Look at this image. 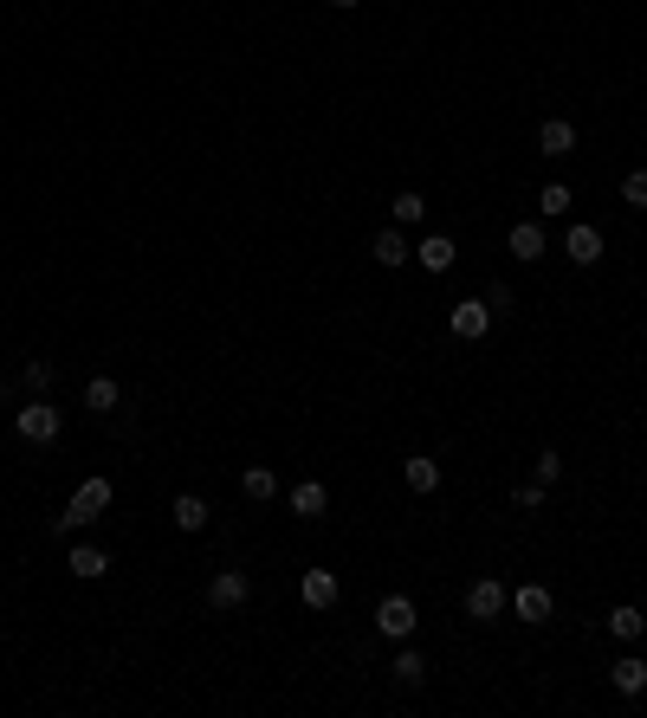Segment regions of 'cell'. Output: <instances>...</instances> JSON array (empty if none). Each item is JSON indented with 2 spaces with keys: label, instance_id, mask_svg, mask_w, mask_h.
Segmentation results:
<instances>
[{
  "label": "cell",
  "instance_id": "cell-9",
  "mask_svg": "<svg viewBox=\"0 0 647 718\" xmlns=\"http://www.w3.org/2000/svg\"><path fill=\"white\" fill-rule=\"evenodd\" d=\"M246 596H253V583H246V570H220L214 583H208V602H214V609H240Z\"/></svg>",
  "mask_w": 647,
  "mask_h": 718
},
{
  "label": "cell",
  "instance_id": "cell-15",
  "mask_svg": "<svg viewBox=\"0 0 647 718\" xmlns=\"http://www.w3.org/2000/svg\"><path fill=\"white\" fill-rule=\"evenodd\" d=\"M609 634H615V641H628V647H635L641 634H647V615L635 609V602H622V609H609Z\"/></svg>",
  "mask_w": 647,
  "mask_h": 718
},
{
  "label": "cell",
  "instance_id": "cell-28",
  "mask_svg": "<svg viewBox=\"0 0 647 718\" xmlns=\"http://www.w3.org/2000/svg\"><path fill=\"white\" fill-rule=\"evenodd\" d=\"M518 505H525V512H538V505H544V486H538V479H525V486H518Z\"/></svg>",
  "mask_w": 647,
  "mask_h": 718
},
{
  "label": "cell",
  "instance_id": "cell-25",
  "mask_svg": "<svg viewBox=\"0 0 647 718\" xmlns=\"http://www.w3.org/2000/svg\"><path fill=\"white\" fill-rule=\"evenodd\" d=\"M531 479H538V486H557V479H563V453H538V466H531Z\"/></svg>",
  "mask_w": 647,
  "mask_h": 718
},
{
  "label": "cell",
  "instance_id": "cell-12",
  "mask_svg": "<svg viewBox=\"0 0 647 718\" xmlns=\"http://www.w3.org/2000/svg\"><path fill=\"white\" fill-rule=\"evenodd\" d=\"M65 570H72L78 583H98V576L110 570V557H104L98 544H78V550H65Z\"/></svg>",
  "mask_w": 647,
  "mask_h": 718
},
{
  "label": "cell",
  "instance_id": "cell-16",
  "mask_svg": "<svg viewBox=\"0 0 647 718\" xmlns=\"http://www.w3.org/2000/svg\"><path fill=\"white\" fill-rule=\"evenodd\" d=\"M505 246H512V259H525V266H531V259H544V227L518 220V227H512V240H505Z\"/></svg>",
  "mask_w": 647,
  "mask_h": 718
},
{
  "label": "cell",
  "instance_id": "cell-3",
  "mask_svg": "<svg viewBox=\"0 0 647 718\" xmlns=\"http://www.w3.org/2000/svg\"><path fill=\"white\" fill-rule=\"evenodd\" d=\"M505 609H512V596H505V583H492V576H479V583L466 589V615L473 621H499Z\"/></svg>",
  "mask_w": 647,
  "mask_h": 718
},
{
  "label": "cell",
  "instance_id": "cell-11",
  "mask_svg": "<svg viewBox=\"0 0 647 718\" xmlns=\"http://www.w3.org/2000/svg\"><path fill=\"white\" fill-rule=\"evenodd\" d=\"M609 680H615V693H622V699H641V693H647V660H641V654H622V660L609 667Z\"/></svg>",
  "mask_w": 647,
  "mask_h": 718
},
{
  "label": "cell",
  "instance_id": "cell-20",
  "mask_svg": "<svg viewBox=\"0 0 647 718\" xmlns=\"http://www.w3.org/2000/svg\"><path fill=\"white\" fill-rule=\"evenodd\" d=\"M240 492H246V499H272V492H279V473H272V466H246Z\"/></svg>",
  "mask_w": 647,
  "mask_h": 718
},
{
  "label": "cell",
  "instance_id": "cell-29",
  "mask_svg": "<svg viewBox=\"0 0 647 718\" xmlns=\"http://www.w3.org/2000/svg\"><path fill=\"white\" fill-rule=\"evenodd\" d=\"M330 7H337V13H350V7H356V0H330Z\"/></svg>",
  "mask_w": 647,
  "mask_h": 718
},
{
  "label": "cell",
  "instance_id": "cell-18",
  "mask_svg": "<svg viewBox=\"0 0 647 718\" xmlns=\"http://www.w3.org/2000/svg\"><path fill=\"white\" fill-rule=\"evenodd\" d=\"M376 266H408V240H402V227H376Z\"/></svg>",
  "mask_w": 647,
  "mask_h": 718
},
{
  "label": "cell",
  "instance_id": "cell-10",
  "mask_svg": "<svg viewBox=\"0 0 647 718\" xmlns=\"http://www.w3.org/2000/svg\"><path fill=\"white\" fill-rule=\"evenodd\" d=\"M415 259L428 266V279H440V272H453V266H460V253H453V240H447V233H428V240L415 246Z\"/></svg>",
  "mask_w": 647,
  "mask_h": 718
},
{
  "label": "cell",
  "instance_id": "cell-2",
  "mask_svg": "<svg viewBox=\"0 0 647 718\" xmlns=\"http://www.w3.org/2000/svg\"><path fill=\"white\" fill-rule=\"evenodd\" d=\"M59 427H65V414L46 402V395H33L20 414H13V434L20 440H33V447H46V440H59Z\"/></svg>",
  "mask_w": 647,
  "mask_h": 718
},
{
  "label": "cell",
  "instance_id": "cell-21",
  "mask_svg": "<svg viewBox=\"0 0 647 718\" xmlns=\"http://www.w3.org/2000/svg\"><path fill=\"white\" fill-rule=\"evenodd\" d=\"M389 214H395V227H415V220H428V201H421L415 188H402V195L389 201Z\"/></svg>",
  "mask_w": 647,
  "mask_h": 718
},
{
  "label": "cell",
  "instance_id": "cell-24",
  "mask_svg": "<svg viewBox=\"0 0 647 718\" xmlns=\"http://www.w3.org/2000/svg\"><path fill=\"white\" fill-rule=\"evenodd\" d=\"M538 214L563 220V214H570V188H563V182H544V195H538Z\"/></svg>",
  "mask_w": 647,
  "mask_h": 718
},
{
  "label": "cell",
  "instance_id": "cell-4",
  "mask_svg": "<svg viewBox=\"0 0 647 718\" xmlns=\"http://www.w3.org/2000/svg\"><path fill=\"white\" fill-rule=\"evenodd\" d=\"M415 602L408 596H382V609H376V634H389V641H408L415 634Z\"/></svg>",
  "mask_w": 647,
  "mask_h": 718
},
{
  "label": "cell",
  "instance_id": "cell-22",
  "mask_svg": "<svg viewBox=\"0 0 647 718\" xmlns=\"http://www.w3.org/2000/svg\"><path fill=\"white\" fill-rule=\"evenodd\" d=\"M85 408H91V414H110V408H117V382H110V376H91V382H85Z\"/></svg>",
  "mask_w": 647,
  "mask_h": 718
},
{
  "label": "cell",
  "instance_id": "cell-26",
  "mask_svg": "<svg viewBox=\"0 0 647 718\" xmlns=\"http://www.w3.org/2000/svg\"><path fill=\"white\" fill-rule=\"evenodd\" d=\"M622 201L628 207H647V169H628L622 175Z\"/></svg>",
  "mask_w": 647,
  "mask_h": 718
},
{
  "label": "cell",
  "instance_id": "cell-13",
  "mask_svg": "<svg viewBox=\"0 0 647 718\" xmlns=\"http://www.w3.org/2000/svg\"><path fill=\"white\" fill-rule=\"evenodd\" d=\"M169 524H175V531H188V537H195V531H208V499L182 492V499L169 505Z\"/></svg>",
  "mask_w": 647,
  "mask_h": 718
},
{
  "label": "cell",
  "instance_id": "cell-1",
  "mask_svg": "<svg viewBox=\"0 0 647 718\" xmlns=\"http://www.w3.org/2000/svg\"><path fill=\"white\" fill-rule=\"evenodd\" d=\"M110 505H117V486H110V479H85V486L72 492V505H65V512L52 518V537H65V531H78V524L104 518Z\"/></svg>",
  "mask_w": 647,
  "mask_h": 718
},
{
  "label": "cell",
  "instance_id": "cell-17",
  "mask_svg": "<svg viewBox=\"0 0 647 718\" xmlns=\"http://www.w3.org/2000/svg\"><path fill=\"white\" fill-rule=\"evenodd\" d=\"M324 505H330L324 479H305V486H292V512H298V518H324Z\"/></svg>",
  "mask_w": 647,
  "mask_h": 718
},
{
  "label": "cell",
  "instance_id": "cell-19",
  "mask_svg": "<svg viewBox=\"0 0 647 718\" xmlns=\"http://www.w3.org/2000/svg\"><path fill=\"white\" fill-rule=\"evenodd\" d=\"M538 149H544V156H570V149H576V130H570L563 117H550L544 130H538Z\"/></svg>",
  "mask_w": 647,
  "mask_h": 718
},
{
  "label": "cell",
  "instance_id": "cell-7",
  "mask_svg": "<svg viewBox=\"0 0 647 718\" xmlns=\"http://www.w3.org/2000/svg\"><path fill=\"white\" fill-rule=\"evenodd\" d=\"M512 609H518V621H531V628H538V621L557 615V596H550L544 583H525V589H512Z\"/></svg>",
  "mask_w": 647,
  "mask_h": 718
},
{
  "label": "cell",
  "instance_id": "cell-27",
  "mask_svg": "<svg viewBox=\"0 0 647 718\" xmlns=\"http://www.w3.org/2000/svg\"><path fill=\"white\" fill-rule=\"evenodd\" d=\"M20 382H26L33 395H46V389H52V363H26V369H20Z\"/></svg>",
  "mask_w": 647,
  "mask_h": 718
},
{
  "label": "cell",
  "instance_id": "cell-6",
  "mask_svg": "<svg viewBox=\"0 0 647 718\" xmlns=\"http://www.w3.org/2000/svg\"><path fill=\"white\" fill-rule=\"evenodd\" d=\"M298 596H305V609H337V596H343L337 570H305L298 576Z\"/></svg>",
  "mask_w": 647,
  "mask_h": 718
},
{
  "label": "cell",
  "instance_id": "cell-14",
  "mask_svg": "<svg viewBox=\"0 0 647 718\" xmlns=\"http://www.w3.org/2000/svg\"><path fill=\"white\" fill-rule=\"evenodd\" d=\"M402 479H408V492H421V499H428V492H440V466L428 460V453L402 460Z\"/></svg>",
  "mask_w": 647,
  "mask_h": 718
},
{
  "label": "cell",
  "instance_id": "cell-23",
  "mask_svg": "<svg viewBox=\"0 0 647 718\" xmlns=\"http://www.w3.org/2000/svg\"><path fill=\"white\" fill-rule=\"evenodd\" d=\"M395 680H402V686H421V680H428V660H421L415 647H402V654H395Z\"/></svg>",
  "mask_w": 647,
  "mask_h": 718
},
{
  "label": "cell",
  "instance_id": "cell-5",
  "mask_svg": "<svg viewBox=\"0 0 647 718\" xmlns=\"http://www.w3.org/2000/svg\"><path fill=\"white\" fill-rule=\"evenodd\" d=\"M447 330H453V337H466V343L486 337V330H492V305H479V298H460V305L447 311Z\"/></svg>",
  "mask_w": 647,
  "mask_h": 718
},
{
  "label": "cell",
  "instance_id": "cell-8",
  "mask_svg": "<svg viewBox=\"0 0 647 718\" xmlns=\"http://www.w3.org/2000/svg\"><path fill=\"white\" fill-rule=\"evenodd\" d=\"M563 253H570L576 266H596V259H602V227H589V220H576V227L563 233Z\"/></svg>",
  "mask_w": 647,
  "mask_h": 718
}]
</instances>
